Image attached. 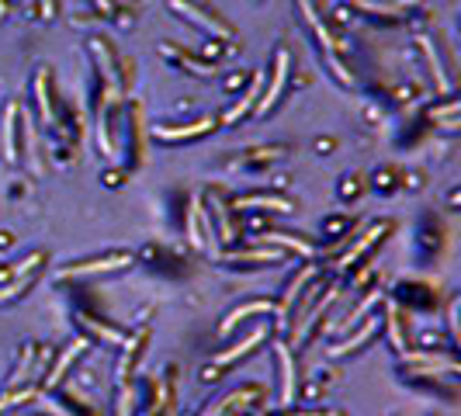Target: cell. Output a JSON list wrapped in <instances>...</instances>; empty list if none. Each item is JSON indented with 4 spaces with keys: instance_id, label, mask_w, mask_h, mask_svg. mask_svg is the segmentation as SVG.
I'll use <instances>...</instances> for the list:
<instances>
[{
    "instance_id": "6da1fadb",
    "label": "cell",
    "mask_w": 461,
    "mask_h": 416,
    "mask_svg": "<svg viewBox=\"0 0 461 416\" xmlns=\"http://www.w3.org/2000/svg\"><path fill=\"white\" fill-rule=\"evenodd\" d=\"M170 7L173 11H180V18H188L191 25H198L202 32H211V35H219V39H229L233 35V28L219 18V14H211L205 11L202 4H195V0H170Z\"/></svg>"
},
{
    "instance_id": "7a4b0ae2",
    "label": "cell",
    "mask_w": 461,
    "mask_h": 416,
    "mask_svg": "<svg viewBox=\"0 0 461 416\" xmlns=\"http://www.w3.org/2000/svg\"><path fill=\"white\" fill-rule=\"evenodd\" d=\"M90 52H94V59H97L101 73L108 77V90H111V94H118V90H122V77H118V56H115L111 42H108V39H90Z\"/></svg>"
},
{
    "instance_id": "3957f363",
    "label": "cell",
    "mask_w": 461,
    "mask_h": 416,
    "mask_svg": "<svg viewBox=\"0 0 461 416\" xmlns=\"http://www.w3.org/2000/svg\"><path fill=\"white\" fill-rule=\"evenodd\" d=\"M125 264H132V253H111V257H101V260H87V264H73L63 271V278H73V274H94V271H122Z\"/></svg>"
},
{
    "instance_id": "277c9868",
    "label": "cell",
    "mask_w": 461,
    "mask_h": 416,
    "mask_svg": "<svg viewBox=\"0 0 461 416\" xmlns=\"http://www.w3.org/2000/svg\"><path fill=\"white\" fill-rule=\"evenodd\" d=\"M285 77H288V49H278V63H274V80H271V90L257 101V111H267V108H274V101H278V94H281V87H285Z\"/></svg>"
},
{
    "instance_id": "5b68a950",
    "label": "cell",
    "mask_w": 461,
    "mask_h": 416,
    "mask_svg": "<svg viewBox=\"0 0 461 416\" xmlns=\"http://www.w3.org/2000/svg\"><path fill=\"white\" fill-rule=\"evenodd\" d=\"M21 111H18V104L11 101L7 108H4V149H7V160H18L21 157V146H18V132H21Z\"/></svg>"
},
{
    "instance_id": "8992f818",
    "label": "cell",
    "mask_w": 461,
    "mask_h": 416,
    "mask_svg": "<svg viewBox=\"0 0 461 416\" xmlns=\"http://www.w3.org/2000/svg\"><path fill=\"white\" fill-rule=\"evenodd\" d=\"M388 229H392V226H388V222H381V226H371V229H368V233H364V236H361V240H357V243H354V250H347V253H343V257H340V267H350V264H354V260H357V257H361V253H364V250L371 247V243H375V240H381V236H385V233H388Z\"/></svg>"
},
{
    "instance_id": "52a82bcc",
    "label": "cell",
    "mask_w": 461,
    "mask_h": 416,
    "mask_svg": "<svg viewBox=\"0 0 461 416\" xmlns=\"http://www.w3.org/2000/svg\"><path fill=\"white\" fill-rule=\"evenodd\" d=\"M209 128H215V122H211V118H202V122L184 125V128H164V125H156L153 135H156V139H191V135H205Z\"/></svg>"
},
{
    "instance_id": "ba28073f",
    "label": "cell",
    "mask_w": 461,
    "mask_h": 416,
    "mask_svg": "<svg viewBox=\"0 0 461 416\" xmlns=\"http://www.w3.org/2000/svg\"><path fill=\"white\" fill-rule=\"evenodd\" d=\"M164 56L177 59L180 66H188V70L198 73V77H211V73H215V63H202V59H195L191 52H180V49H173V45H164Z\"/></svg>"
},
{
    "instance_id": "9c48e42d",
    "label": "cell",
    "mask_w": 461,
    "mask_h": 416,
    "mask_svg": "<svg viewBox=\"0 0 461 416\" xmlns=\"http://www.w3.org/2000/svg\"><path fill=\"white\" fill-rule=\"evenodd\" d=\"M142 343H146V330H139L132 340L125 343V357H122V368H118V378L125 381L128 372H132V365H135V357L142 354Z\"/></svg>"
},
{
    "instance_id": "30bf717a",
    "label": "cell",
    "mask_w": 461,
    "mask_h": 416,
    "mask_svg": "<svg viewBox=\"0 0 461 416\" xmlns=\"http://www.w3.org/2000/svg\"><path fill=\"white\" fill-rule=\"evenodd\" d=\"M271 208V212H288V202L285 198H267V195H250V198H236L233 202V208Z\"/></svg>"
},
{
    "instance_id": "8fae6325",
    "label": "cell",
    "mask_w": 461,
    "mask_h": 416,
    "mask_svg": "<svg viewBox=\"0 0 461 416\" xmlns=\"http://www.w3.org/2000/svg\"><path fill=\"white\" fill-rule=\"evenodd\" d=\"M260 340H264V330H257V333H253V336H247V340H243V343H240L236 350H226V354H219V357H215V368H226V365H233L236 357H243V354H250V350H253V347H257V343H260Z\"/></svg>"
},
{
    "instance_id": "7c38bea8",
    "label": "cell",
    "mask_w": 461,
    "mask_h": 416,
    "mask_svg": "<svg viewBox=\"0 0 461 416\" xmlns=\"http://www.w3.org/2000/svg\"><path fill=\"white\" fill-rule=\"evenodd\" d=\"M378 330V316H371V323L364 326V330L354 333V340H347V343H336V347H330V354L333 357H343V354H350V350H357V343H364V340H371V333Z\"/></svg>"
},
{
    "instance_id": "4fadbf2b",
    "label": "cell",
    "mask_w": 461,
    "mask_h": 416,
    "mask_svg": "<svg viewBox=\"0 0 461 416\" xmlns=\"http://www.w3.org/2000/svg\"><path fill=\"white\" fill-rule=\"evenodd\" d=\"M257 101H260V77H257V80L250 83V90H247V97H243V101H240V104H236V108H233V111L226 115V122H236V118H243V115L250 111V108H253V104H257Z\"/></svg>"
},
{
    "instance_id": "5bb4252c",
    "label": "cell",
    "mask_w": 461,
    "mask_h": 416,
    "mask_svg": "<svg viewBox=\"0 0 461 416\" xmlns=\"http://www.w3.org/2000/svg\"><path fill=\"white\" fill-rule=\"evenodd\" d=\"M267 309H271V302H253V305H243V309L229 312V319L219 326V333H229L233 326H236V323H240V319H243V316H250V312H267Z\"/></svg>"
},
{
    "instance_id": "9a60e30c",
    "label": "cell",
    "mask_w": 461,
    "mask_h": 416,
    "mask_svg": "<svg viewBox=\"0 0 461 416\" xmlns=\"http://www.w3.org/2000/svg\"><path fill=\"white\" fill-rule=\"evenodd\" d=\"M388 326H392V343H395V350H406L410 340H406V330H402V316H399L395 309L388 312Z\"/></svg>"
},
{
    "instance_id": "2e32d148",
    "label": "cell",
    "mask_w": 461,
    "mask_h": 416,
    "mask_svg": "<svg viewBox=\"0 0 461 416\" xmlns=\"http://www.w3.org/2000/svg\"><path fill=\"white\" fill-rule=\"evenodd\" d=\"M281 365H285V406H292V396H295V368H292V357H288V350L281 347Z\"/></svg>"
},
{
    "instance_id": "e0dca14e",
    "label": "cell",
    "mask_w": 461,
    "mask_h": 416,
    "mask_svg": "<svg viewBox=\"0 0 461 416\" xmlns=\"http://www.w3.org/2000/svg\"><path fill=\"white\" fill-rule=\"evenodd\" d=\"M361 191V173H350V177H343V188H340V195L343 198H354Z\"/></svg>"
},
{
    "instance_id": "ac0fdd59",
    "label": "cell",
    "mask_w": 461,
    "mask_h": 416,
    "mask_svg": "<svg viewBox=\"0 0 461 416\" xmlns=\"http://www.w3.org/2000/svg\"><path fill=\"white\" fill-rule=\"evenodd\" d=\"M56 14V0H42V18H52Z\"/></svg>"
},
{
    "instance_id": "d6986e66",
    "label": "cell",
    "mask_w": 461,
    "mask_h": 416,
    "mask_svg": "<svg viewBox=\"0 0 461 416\" xmlns=\"http://www.w3.org/2000/svg\"><path fill=\"white\" fill-rule=\"evenodd\" d=\"M94 4H97V7L104 11V14H111V0H94Z\"/></svg>"
}]
</instances>
